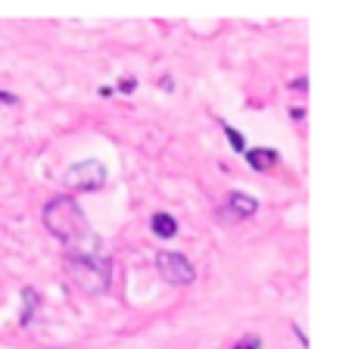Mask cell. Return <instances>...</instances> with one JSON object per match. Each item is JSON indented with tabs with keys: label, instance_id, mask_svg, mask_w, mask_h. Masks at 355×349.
<instances>
[{
	"label": "cell",
	"instance_id": "obj_14",
	"mask_svg": "<svg viewBox=\"0 0 355 349\" xmlns=\"http://www.w3.org/2000/svg\"><path fill=\"white\" fill-rule=\"evenodd\" d=\"M0 103H19V97H12V94H3V91H0Z\"/></svg>",
	"mask_w": 355,
	"mask_h": 349
},
{
	"label": "cell",
	"instance_id": "obj_6",
	"mask_svg": "<svg viewBox=\"0 0 355 349\" xmlns=\"http://www.w3.org/2000/svg\"><path fill=\"white\" fill-rule=\"evenodd\" d=\"M246 162H250L256 172H268V169H275L277 162H281V156H277V150L271 147H256V150H246Z\"/></svg>",
	"mask_w": 355,
	"mask_h": 349
},
{
	"label": "cell",
	"instance_id": "obj_9",
	"mask_svg": "<svg viewBox=\"0 0 355 349\" xmlns=\"http://www.w3.org/2000/svg\"><path fill=\"white\" fill-rule=\"evenodd\" d=\"M221 131H225V137H227V141H231V147L237 150V153H246V150H250V147H246V137L240 135L237 128H231V125H225V122H221Z\"/></svg>",
	"mask_w": 355,
	"mask_h": 349
},
{
	"label": "cell",
	"instance_id": "obj_3",
	"mask_svg": "<svg viewBox=\"0 0 355 349\" xmlns=\"http://www.w3.org/2000/svg\"><path fill=\"white\" fill-rule=\"evenodd\" d=\"M106 178H110V172H106V166L100 160H81L66 169L62 184H66L72 194H94V190L106 187Z\"/></svg>",
	"mask_w": 355,
	"mask_h": 349
},
{
	"label": "cell",
	"instance_id": "obj_12",
	"mask_svg": "<svg viewBox=\"0 0 355 349\" xmlns=\"http://www.w3.org/2000/svg\"><path fill=\"white\" fill-rule=\"evenodd\" d=\"M290 87H293V91H309V78H296V81H290Z\"/></svg>",
	"mask_w": 355,
	"mask_h": 349
},
{
	"label": "cell",
	"instance_id": "obj_13",
	"mask_svg": "<svg viewBox=\"0 0 355 349\" xmlns=\"http://www.w3.org/2000/svg\"><path fill=\"white\" fill-rule=\"evenodd\" d=\"M293 334H296V337H300V343H306V346H309V337H306V334H302V327H300V325H293Z\"/></svg>",
	"mask_w": 355,
	"mask_h": 349
},
{
	"label": "cell",
	"instance_id": "obj_5",
	"mask_svg": "<svg viewBox=\"0 0 355 349\" xmlns=\"http://www.w3.org/2000/svg\"><path fill=\"white\" fill-rule=\"evenodd\" d=\"M256 209H259L256 196L243 194V190H231V194L225 196V203H221V209H218V219L237 225V221H246L250 215H256Z\"/></svg>",
	"mask_w": 355,
	"mask_h": 349
},
{
	"label": "cell",
	"instance_id": "obj_4",
	"mask_svg": "<svg viewBox=\"0 0 355 349\" xmlns=\"http://www.w3.org/2000/svg\"><path fill=\"white\" fill-rule=\"evenodd\" d=\"M156 269H159L162 281L166 284H175V287H190L196 281V269L187 256L181 253H172V250H159L156 253Z\"/></svg>",
	"mask_w": 355,
	"mask_h": 349
},
{
	"label": "cell",
	"instance_id": "obj_8",
	"mask_svg": "<svg viewBox=\"0 0 355 349\" xmlns=\"http://www.w3.org/2000/svg\"><path fill=\"white\" fill-rule=\"evenodd\" d=\"M37 303H41L37 290L22 287V315H19V321H22V325H31V318H35V312H37Z\"/></svg>",
	"mask_w": 355,
	"mask_h": 349
},
{
	"label": "cell",
	"instance_id": "obj_1",
	"mask_svg": "<svg viewBox=\"0 0 355 349\" xmlns=\"http://www.w3.org/2000/svg\"><path fill=\"white\" fill-rule=\"evenodd\" d=\"M41 221L50 237L66 246V253H106L103 237L91 231L85 209L72 194L50 196L41 209Z\"/></svg>",
	"mask_w": 355,
	"mask_h": 349
},
{
	"label": "cell",
	"instance_id": "obj_11",
	"mask_svg": "<svg viewBox=\"0 0 355 349\" xmlns=\"http://www.w3.org/2000/svg\"><path fill=\"white\" fill-rule=\"evenodd\" d=\"M135 87H137L135 78H122V81H119V91H122V94H135Z\"/></svg>",
	"mask_w": 355,
	"mask_h": 349
},
{
	"label": "cell",
	"instance_id": "obj_15",
	"mask_svg": "<svg viewBox=\"0 0 355 349\" xmlns=\"http://www.w3.org/2000/svg\"><path fill=\"white\" fill-rule=\"evenodd\" d=\"M97 94H100V97H112V94H116V91H112V87H97Z\"/></svg>",
	"mask_w": 355,
	"mask_h": 349
},
{
	"label": "cell",
	"instance_id": "obj_2",
	"mask_svg": "<svg viewBox=\"0 0 355 349\" xmlns=\"http://www.w3.org/2000/svg\"><path fill=\"white\" fill-rule=\"evenodd\" d=\"M62 269H66L69 281L87 296H103L112 284L110 253H66Z\"/></svg>",
	"mask_w": 355,
	"mask_h": 349
},
{
	"label": "cell",
	"instance_id": "obj_10",
	"mask_svg": "<svg viewBox=\"0 0 355 349\" xmlns=\"http://www.w3.org/2000/svg\"><path fill=\"white\" fill-rule=\"evenodd\" d=\"M259 346H262V340H259L256 334H246L240 343H234V349H259Z\"/></svg>",
	"mask_w": 355,
	"mask_h": 349
},
{
	"label": "cell",
	"instance_id": "obj_7",
	"mask_svg": "<svg viewBox=\"0 0 355 349\" xmlns=\"http://www.w3.org/2000/svg\"><path fill=\"white\" fill-rule=\"evenodd\" d=\"M150 228H153L156 237L162 240H172L178 234V219L172 212H153V219H150Z\"/></svg>",
	"mask_w": 355,
	"mask_h": 349
}]
</instances>
